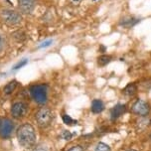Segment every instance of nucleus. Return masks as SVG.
<instances>
[{"label": "nucleus", "mask_w": 151, "mask_h": 151, "mask_svg": "<svg viewBox=\"0 0 151 151\" xmlns=\"http://www.w3.org/2000/svg\"><path fill=\"white\" fill-rule=\"evenodd\" d=\"M16 136L19 144L24 148H32L36 144V131L30 123H24L20 125L16 131Z\"/></svg>", "instance_id": "f257e3e1"}, {"label": "nucleus", "mask_w": 151, "mask_h": 151, "mask_svg": "<svg viewBox=\"0 0 151 151\" xmlns=\"http://www.w3.org/2000/svg\"><path fill=\"white\" fill-rule=\"evenodd\" d=\"M0 19L8 26H17L23 20L22 13L11 8H2L0 10Z\"/></svg>", "instance_id": "f03ea898"}, {"label": "nucleus", "mask_w": 151, "mask_h": 151, "mask_svg": "<svg viewBox=\"0 0 151 151\" xmlns=\"http://www.w3.org/2000/svg\"><path fill=\"white\" fill-rule=\"evenodd\" d=\"M30 94L32 99L38 104H44L48 101V88L46 85H35L30 88Z\"/></svg>", "instance_id": "7ed1b4c3"}, {"label": "nucleus", "mask_w": 151, "mask_h": 151, "mask_svg": "<svg viewBox=\"0 0 151 151\" xmlns=\"http://www.w3.org/2000/svg\"><path fill=\"white\" fill-rule=\"evenodd\" d=\"M53 120V113L49 107L43 106L36 112V121L41 128L48 127Z\"/></svg>", "instance_id": "20e7f679"}, {"label": "nucleus", "mask_w": 151, "mask_h": 151, "mask_svg": "<svg viewBox=\"0 0 151 151\" xmlns=\"http://www.w3.org/2000/svg\"><path fill=\"white\" fill-rule=\"evenodd\" d=\"M28 110V104L23 101H17L11 106V115L15 119H22L27 115Z\"/></svg>", "instance_id": "39448f33"}, {"label": "nucleus", "mask_w": 151, "mask_h": 151, "mask_svg": "<svg viewBox=\"0 0 151 151\" xmlns=\"http://www.w3.org/2000/svg\"><path fill=\"white\" fill-rule=\"evenodd\" d=\"M132 113L139 116H146L150 112V106L147 101H143V99H137V101L132 104L131 107Z\"/></svg>", "instance_id": "423d86ee"}, {"label": "nucleus", "mask_w": 151, "mask_h": 151, "mask_svg": "<svg viewBox=\"0 0 151 151\" xmlns=\"http://www.w3.org/2000/svg\"><path fill=\"white\" fill-rule=\"evenodd\" d=\"M19 11L22 14H32L37 6V0H17Z\"/></svg>", "instance_id": "0eeeda50"}, {"label": "nucleus", "mask_w": 151, "mask_h": 151, "mask_svg": "<svg viewBox=\"0 0 151 151\" xmlns=\"http://www.w3.org/2000/svg\"><path fill=\"white\" fill-rule=\"evenodd\" d=\"M14 130V123L12 120L5 118L2 119L1 124H0V136L3 138H8L11 136L12 131Z\"/></svg>", "instance_id": "6e6552de"}, {"label": "nucleus", "mask_w": 151, "mask_h": 151, "mask_svg": "<svg viewBox=\"0 0 151 151\" xmlns=\"http://www.w3.org/2000/svg\"><path fill=\"white\" fill-rule=\"evenodd\" d=\"M126 106L122 104H117L110 109V119L116 120L121 115H123L126 112Z\"/></svg>", "instance_id": "1a4fd4ad"}, {"label": "nucleus", "mask_w": 151, "mask_h": 151, "mask_svg": "<svg viewBox=\"0 0 151 151\" xmlns=\"http://www.w3.org/2000/svg\"><path fill=\"white\" fill-rule=\"evenodd\" d=\"M139 21L140 20L138 18H135V17H133V16H127V17H124V18L121 19L120 22H119V25L121 27H123V28L128 29V28L133 27L134 25H136Z\"/></svg>", "instance_id": "9d476101"}, {"label": "nucleus", "mask_w": 151, "mask_h": 151, "mask_svg": "<svg viewBox=\"0 0 151 151\" xmlns=\"http://www.w3.org/2000/svg\"><path fill=\"white\" fill-rule=\"evenodd\" d=\"M91 112L93 113H101L104 111V101H101V99H93V102H91Z\"/></svg>", "instance_id": "9b49d317"}, {"label": "nucleus", "mask_w": 151, "mask_h": 151, "mask_svg": "<svg viewBox=\"0 0 151 151\" xmlns=\"http://www.w3.org/2000/svg\"><path fill=\"white\" fill-rule=\"evenodd\" d=\"M137 90H138L137 86L135 85V83H128V85L123 88L122 93L124 94H126V96H132L137 93Z\"/></svg>", "instance_id": "f8f14e48"}, {"label": "nucleus", "mask_w": 151, "mask_h": 151, "mask_svg": "<svg viewBox=\"0 0 151 151\" xmlns=\"http://www.w3.org/2000/svg\"><path fill=\"white\" fill-rule=\"evenodd\" d=\"M16 87H17V82H16V81H11V82H9L8 83H6L3 88L4 93L5 94H11L13 91H15Z\"/></svg>", "instance_id": "ddd939ff"}, {"label": "nucleus", "mask_w": 151, "mask_h": 151, "mask_svg": "<svg viewBox=\"0 0 151 151\" xmlns=\"http://www.w3.org/2000/svg\"><path fill=\"white\" fill-rule=\"evenodd\" d=\"M112 60V57L109 55H101L98 58V65L99 67H106Z\"/></svg>", "instance_id": "4468645a"}, {"label": "nucleus", "mask_w": 151, "mask_h": 151, "mask_svg": "<svg viewBox=\"0 0 151 151\" xmlns=\"http://www.w3.org/2000/svg\"><path fill=\"white\" fill-rule=\"evenodd\" d=\"M94 151H111V148L104 142H99L94 147Z\"/></svg>", "instance_id": "2eb2a0df"}, {"label": "nucleus", "mask_w": 151, "mask_h": 151, "mask_svg": "<svg viewBox=\"0 0 151 151\" xmlns=\"http://www.w3.org/2000/svg\"><path fill=\"white\" fill-rule=\"evenodd\" d=\"M140 88H141L143 91L151 90V78L141 81V83H140Z\"/></svg>", "instance_id": "dca6fc26"}, {"label": "nucleus", "mask_w": 151, "mask_h": 151, "mask_svg": "<svg viewBox=\"0 0 151 151\" xmlns=\"http://www.w3.org/2000/svg\"><path fill=\"white\" fill-rule=\"evenodd\" d=\"M62 118H63L64 123H65V124H67V125H75V124H77V122H78L77 120L73 119V118L68 114H64Z\"/></svg>", "instance_id": "f3484780"}, {"label": "nucleus", "mask_w": 151, "mask_h": 151, "mask_svg": "<svg viewBox=\"0 0 151 151\" xmlns=\"http://www.w3.org/2000/svg\"><path fill=\"white\" fill-rule=\"evenodd\" d=\"M7 45V41H6V38L3 34L0 33V54H2L4 52L5 48H6Z\"/></svg>", "instance_id": "a211bd4d"}, {"label": "nucleus", "mask_w": 151, "mask_h": 151, "mask_svg": "<svg viewBox=\"0 0 151 151\" xmlns=\"http://www.w3.org/2000/svg\"><path fill=\"white\" fill-rule=\"evenodd\" d=\"M27 63H28V60H27V59H23V60H21L20 62H19V63H17L14 66V68H13V70H18V69H21L22 68V67H24V66H26L27 65Z\"/></svg>", "instance_id": "6ab92c4d"}, {"label": "nucleus", "mask_w": 151, "mask_h": 151, "mask_svg": "<svg viewBox=\"0 0 151 151\" xmlns=\"http://www.w3.org/2000/svg\"><path fill=\"white\" fill-rule=\"evenodd\" d=\"M62 137H63V139L65 140H71L73 137V134L69 130H64L62 132Z\"/></svg>", "instance_id": "aec40b11"}, {"label": "nucleus", "mask_w": 151, "mask_h": 151, "mask_svg": "<svg viewBox=\"0 0 151 151\" xmlns=\"http://www.w3.org/2000/svg\"><path fill=\"white\" fill-rule=\"evenodd\" d=\"M52 43H53V40H46L45 42L41 43V44H40L39 46H38V48H39V49H41V48L49 47V46L52 45Z\"/></svg>", "instance_id": "412c9836"}, {"label": "nucleus", "mask_w": 151, "mask_h": 151, "mask_svg": "<svg viewBox=\"0 0 151 151\" xmlns=\"http://www.w3.org/2000/svg\"><path fill=\"white\" fill-rule=\"evenodd\" d=\"M68 151H85V150H83V148L81 145H75V146L68 149Z\"/></svg>", "instance_id": "4be33fe9"}, {"label": "nucleus", "mask_w": 151, "mask_h": 151, "mask_svg": "<svg viewBox=\"0 0 151 151\" xmlns=\"http://www.w3.org/2000/svg\"><path fill=\"white\" fill-rule=\"evenodd\" d=\"M33 151H48V149H47V148H45V147H43V146H40V147L35 148Z\"/></svg>", "instance_id": "5701e85b"}, {"label": "nucleus", "mask_w": 151, "mask_h": 151, "mask_svg": "<svg viewBox=\"0 0 151 151\" xmlns=\"http://www.w3.org/2000/svg\"><path fill=\"white\" fill-rule=\"evenodd\" d=\"M73 1H74V2H75V3H77V2H80V1H81V0H73Z\"/></svg>", "instance_id": "b1692460"}, {"label": "nucleus", "mask_w": 151, "mask_h": 151, "mask_svg": "<svg viewBox=\"0 0 151 151\" xmlns=\"http://www.w3.org/2000/svg\"><path fill=\"white\" fill-rule=\"evenodd\" d=\"M126 151H136V150H134V149H128V150H126Z\"/></svg>", "instance_id": "393cba45"}, {"label": "nucleus", "mask_w": 151, "mask_h": 151, "mask_svg": "<svg viewBox=\"0 0 151 151\" xmlns=\"http://www.w3.org/2000/svg\"><path fill=\"white\" fill-rule=\"evenodd\" d=\"M1 121H2V119H1V118H0V124H1Z\"/></svg>", "instance_id": "a878e982"}, {"label": "nucleus", "mask_w": 151, "mask_h": 151, "mask_svg": "<svg viewBox=\"0 0 151 151\" xmlns=\"http://www.w3.org/2000/svg\"><path fill=\"white\" fill-rule=\"evenodd\" d=\"M149 138H150V140H151V134H150V136H149Z\"/></svg>", "instance_id": "bb28decb"}]
</instances>
